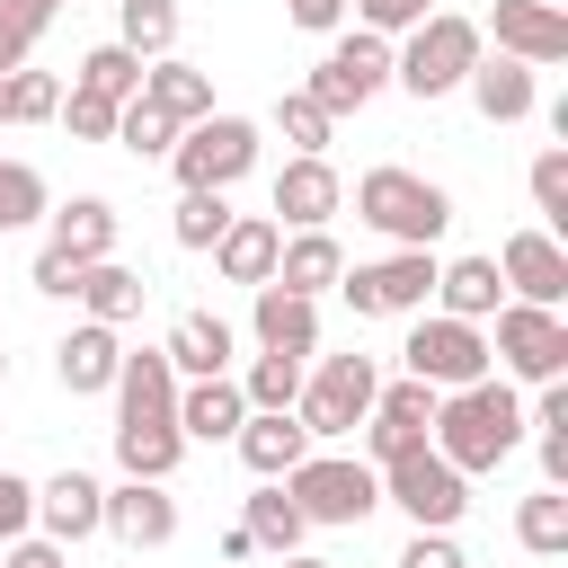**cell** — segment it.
<instances>
[{"instance_id": "277c9868", "label": "cell", "mask_w": 568, "mask_h": 568, "mask_svg": "<svg viewBox=\"0 0 568 568\" xmlns=\"http://www.w3.org/2000/svg\"><path fill=\"white\" fill-rule=\"evenodd\" d=\"M284 497L302 506V524H364L382 506V470L373 462H346V453H302L284 470Z\"/></svg>"}, {"instance_id": "8992f818", "label": "cell", "mask_w": 568, "mask_h": 568, "mask_svg": "<svg viewBox=\"0 0 568 568\" xmlns=\"http://www.w3.org/2000/svg\"><path fill=\"white\" fill-rule=\"evenodd\" d=\"M169 169H178V186H231V178H248L257 169V124L248 115H195L169 142Z\"/></svg>"}, {"instance_id": "8fae6325", "label": "cell", "mask_w": 568, "mask_h": 568, "mask_svg": "<svg viewBox=\"0 0 568 568\" xmlns=\"http://www.w3.org/2000/svg\"><path fill=\"white\" fill-rule=\"evenodd\" d=\"M382 80H390V36L355 27V36H337V44H328V62H320V71L302 80V89H311V98H320L328 115H346V106H364V98H373Z\"/></svg>"}, {"instance_id": "f1b7e54d", "label": "cell", "mask_w": 568, "mask_h": 568, "mask_svg": "<svg viewBox=\"0 0 568 568\" xmlns=\"http://www.w3.org/2000/svg\"><path fill=\"white\" fill-rule=\"evenodd\" d=\"M435 302H444L453 320H488V311L506 302L497 257H453V266H435Z\"/></svg>"}, {"instance_id": "e575fe53", "label": "cell", "mask_w": 568, "mask_h": 568, "mask_svg": "<svg viewBox=\"0 0 568 568\" xmlns=\"http://www.w3.org/2000/svg\"><path fill=\"white\" fill-rule=\"evenodd\" d=\"M115 44H133L142 62L178 53V0H124V36Z\"/></svg>"}, {"instance_id": "74e56055", "label": "cell", "mask_w": 568, "mask_h": 568, "mask_svg": "<svg viewBox=\"0 0 568 568\" xmlns=\"http://www.w3.org/2000/svg\"><path fill=\"white\" fill-rule=\"evenodd\" d=\"M44 213H53L44 178H36L27 160H0V231H27V222H44Z\"/></svg>"}, {"instance_id": "f907efd6", "label": "cell", "mask_w": 568, "mask_h": 568, "mask_svg": "<svg viewBox=\"0 0 568 568\" xmlns=\"http://www.w3.org/2000/svg\"><path fill=\"white\" fill-rule=\"evenodd\" d=\"M346 18V0H293V27H311V36H328Z\"/></svg>"}, {"instance_id": "d6a6232c", "label": "cell", "mask_w": 568, "mask_h": 568, "mask_svg": "<svg viewBox=\"0 0 568 568\" xmlns=\"http://www.w3.org/2000/svg\"><path fill=\"white\" fill-rule=\"evenodd\" d=\"M515 541H524L532 559H559V550H568V497H559V488L524 497V506H515Z\"/></svg>"}, {"instance_id": "7a4b0ae2", "label": "cell", "mask_w": 568, "mask_h": 568, "mask_svg": "<svg viewBox=\"0 0 568 568\" xmlns=\"http://www.w3.org/2000/svg\"><path fill=\"white\" fill-rule=\"evenodd\" d=\"M479 18H453V9H426L417 27H408V44L390 53V80L417 98V106H435V98H453L462 80H470V62H479Z\"/></svg>"}, {"instance_id": "8d00e7d4", "label": "cell", "mask_w": 568, "mask_h": 568, "mask_svg": "<svg viewBox=\"0 0 568 568\" xmlns=\"http://www.w3.org/2000/svg\"><path fill=\"white\" fill-rule=\"evenodd\" d=\"M169 231H178V248H213V240L231 231V204H222V186H186Z\"/></svg>"}, {"instance_id": "d6986e66", "label": "cell", "mask_w": 568, "mask_h": 568, "mask_svg": "<svg viewBox=\"0 0 568 568\" xmlns=\"http://www.w3.org/2000/svg\"><path fill=\"white\" fill-rule=\"evenodd\" d=\"M462 89H470V106H479L488 124H524V115L541 106V89H532V62H515V53H479Z\"/></svg>"}, {"instance_id": "3957f363", "label": "cell", "mask_w": 568, "mask_h": 568, "mask_svg": "<svg viewBox=\"0 0 568 568\" xmlns=\"http://www.w3.org/2000/svg\"><path fill=\"white\" fill-rule=\"evenodd\" d=\"M355 222H373L399 248H435L453 231V195L435 178H417V169H364L355 178Z\"/></svg>"}, {"instance_id": "d4e9b609", "label": "cell", "mask_w": 568, "mask_h": 568, "mask_svg": "<svg viewBox=\"0 0 568 568\" xmlns=\"http://www.w3.org/2000/svg\"><path fill=\"white\" fill-rule=\"evenodd\" d=\"M44 240L62 248V257H115V204L106 195H71V204H53L44 213Z\"/></svg>"}, {"instance_id": "7c38bea8", "label": "cell", "mask_w": 568, "mask_h": 568, "mask_svg": "<svg viewBox=\"0 0 568 568\" xmlns=\"http://www.w3.org/2000/svg\"><path fill=\"white\" fill-rule=\"evenodd\" d=\"M435 399H444V390H426L417 373H408V382H382V390H373V408H364V453H373V470L426 444V426H435Z\"/></svg>"}, {"instance_id": "f6af8a7d", "label": "cell", "mask_w": 568, "mask_h": 568, "mask_svg": "<svg viewBox=\"0 0 568 568\" xmlns=\"http://www.w3.org/2000/svg\"><path fill=\"white\" fill-rule=\"evenodd\" d=\"M346 9H355V27H373V36H408L435 0H346Z\"/></svg>"}, {"instance_id": "60d3db41", "label": "cell", "mask_w": 568, "mask_h": 568, "mask_svg": "<svg viewBox=\"0 0 568 568\" xmlns=\"http://www.w3.org/2000/svg\"><path fill=\"white\" fill-rule=\"evenodd\" d=\"M53 106H62V80H53V71H27V62H18V71H9V124H44Z\"/></svg>"}, {"instance_id": "30bf717a", "label": "cell", "mask_w": 568, "mask_h": 568, "mask_svg": "<svg viewBox=\"0 0 568 568\" xmlns=\"http://www.w3.org/2000/svg\"><path fill=\"white\" fill-rule=\"evenodd\" d=\"M515 382H559L568 373V320L541 302H497V346H488Z\"/></svg>"}, {"instance_id": "44dd1931", "label": "cell", "mask_w": 568, "mask_h": 568, "mask_svg": "<svg viewBox=\"0 0 568 568\" xmlns=\"http://www.w3.org/2000/svg\"><path fill=\"white\" fill-rule=\"evenodd\" d=\"M231 444H240V462H248L257 479H284V470H293V462L311 453V426H302L293 408H248Z\"/></svg>"}, {"instance_id": "5b68a950", "label": "cell", "mask_w": 568, "mask_h": 568, "mask_svg": "<svg viewBox=\"0 0 568 568\" xmlns=\"http://www.w3.org/2000/svg\"><path fill=\"white\" fill-rule=\"evenodd\" d=\"M382 506H399L417 532H453V524H462V506H470V479H462L435 444H417V453L382 462Z\"/></svg>"}, {"instance_id": "ab89813d", "label": "cell", "mask_w": 568, "mask_h": 568, "mask_svg": "<svg viewBox=\"0 0 568 568\" xmlns=\"http://www.w3.org/2000/svg\"><path fill=\"white\" fill-rule=\"evenodd\" d=\"M275 124H284L293 151H328V124H337V115H328L311 89H284V98H275Z\"/></svg>"}, {"instance_id": "e0dca14e", "label": "cell", "mask_w": 568, "mask_h": 568, "mask_svg": "<svg viewBox=\"0 0 568 568\" xmlns=\"http://www.w3.org/2000/svg\"><path fill=\"white\" fill-rule=\"evenodd\" d=\"M98 532H115L124 550L178 541V497H169V479H124V488H106V524H98Z\"/></svg>"}, {"instance_id": "b9f144b4", "label": "cell", "mask_w": 568, "mask_h": 568, "mask_svg": "<svg viewBox=\"0 0 568 568\" xmlns=\"http://www.w3.org/2000/svg\"><path fill=\"white\" fill-rule=\"evenodd\" d=\"M53 115H62L80 142H115V98H98V89H80V80H71V98H62Z\"/></svg>"}, {"instance_id": "ffe728a7", "label": "cell", "mask_w": 568, "mask_h": 568, "mask_svg": "<svg viewBox=\"0 0 568 568\" xmlns=\"http://www.w3.org/2000/svg\"><path fill=\"white\" fill-rule=\"evenodd\" d=\"M275 248H284V222L275 213H231V231L213 240V266H222V284H266L275 275Z\"/></svg>"}, {"instance_id": "ba28073f", "label": "cell", "mask_w": 568, "mask_h": 568, "mask_svg": "<svg viewBox=\"0 0 568 568\" xmlns=\"http://www.w3.org/2000/svg\"><path fill=\"white\" fill-rule=\"evenodd\" d=\"M399 364L426 382V390H462V382H479L488 373V337H479V320H453V311H417V328H408V346H399Z\"/></svg>"}, {"instance_id": "c3c4849f", "label": "cell", "mask_w": 568, "mask_h": 568, "mask_svg": "<svg viewBox=\"0 0 568 568\" xmlns=\"http://www.w3.org/2000/svg\"><path fill=\"white\" fill-rule=\"evenodd\" d=\"M399 568H470V559L453 550V532H417V541L399 550Z\"/></svg>"}, {"instance_id": "681fc988", "label": "cell", "mask_w": 568, "mask_h": 568, "mask_svg": "<svg viewBox=\"0 0 568 568\" xmlns=\"http://www.w3.org/2000/svg\"><path fill=\"white\" fill-rule=\"evenodd\" d=\"M9 568H71V550H62V541H36V532H18V541H9Z\"/></svg>"}, {"instance_id": "4fadbf2b", "label": "cell", "mask_w": 568, "mask_h": 568, "mask_svg": "<svg viewBox=\"0 0 568 568\" xmlns=\"http://www.w3.org/2000/svg\"><path fill=\"white\" fill-rule=\"evenodd\" d=\"M497 275H506V302H541V311L568 302V248L550 231H515L497 248Z\"/></svg>"}, {"instance_id": "6da1fadb", "label": "cell", "mask_w": 568, "mask_h": 568, "mask_svg": "<svg viewBox=\"0 0 568 568\" xmlns=\"http://www.w3.org/2000/svg\"><path fill=\"white\" fill-rule=\"evenodd\" d=\"M426 444H435L462 479H470V470H497V462L524 444V399H515L497 373H479V382H462V390H444V399H435Z\"/></svg>"}, {"instance_id": "83f0119b", "label": "cell", "mask_w": 568, "mask_h": 568, "mask_svg": "<svg viewBox=\"0 0 568 568\" xmlns=\"http://www.w3.org/2000/svg\"><path fill=\"white\" fill-rule=\"evenodd\" d=\"M160 355L178 364V382L231 373V320H213V311H178V328L160 337Z\"/></svg>"}, {"instance_id": "bcb514c9", "label": "cell", "mask_w": 568, "mask_h": 568, "mask_svg": "<svg viewBox=\"0 0 568 568\" xmlns=\"http://www.w3.org/2000/svg\"><path fill=\"white\" fill-rule=\"evenodd\" d=\"M36 293H53V302H71V293H80V257H62V248L44 240V248H36Z\"/></svg>"}, {"instance_id": "ac0fdd59", "label": "cell", "mask_w": 568, "mask_h": 568, "mask_svg": "<svg viewBox=\"0 0 568 568\" xmlns=\"http://www.w3.org/2000/svg\"><path fill=\"white\" fill-rule=\"evenodd\" d=\"M36 524H44V541H89L98 524H106V488L89 479V470H53L44 488H36Z\"/></svg>"}, {"instance_id": "cb8c5ba5", "label": "cell", "mask_w": 568, "mask_h": 568, "mask_svg": "<svg viewBox=\"0 0 568 568\" xmlns=\"http://www.w3.org/2000/svg\"><path fill=\"white\" fill-rule=\"evenodd\" d=\"M142 106H160L169 124H195V115H213V71L160 53V62H142Z\"/></svg>"}, {"instance_id": "9a60e30c", "label": "cell", "mask_w": 568, "mask_h": 568, "mask_svg": "<svg viewBox=\"0 0 568 568\" xmlns=\"http://www.w3.org/2000/svg\"><path fill=\"white\" fill-rule=\"evenodd\" d=\"M479 36H497V53H515L532 71L541 62H568V9H550V0H497Z\"/></svg>"}, {"instance_id": "52a82bcc", "label": "cell", "mask_w": 568, "mask_h": 568, "mask_svg": "<svg viewBox=\"0 0 568 568\" xmlns=\"http://www.w3.org/2000/svg\"><path fill=\"white\" fill-rule=\"evenodd\" d=\"M337 293L355 302V320H408L435 302V248H390L373 266H346Z\"/></svg>"}, {"instance_id": "db71d44e", "label": "cell", "mask_w": 568, "mask_h": 568, "mask_svg": "<svg viewBox=\"0 0 568 568\" xmlns=\"http://www.w3.org/2000/svg\"><path fill=\"white\" fill-rule=\"evenodd\" d=\"M0 124H9V71H0Z\"/></svg>"}, {"instance_id": "1f68e13d", "label": "cell", "mask_w": 568, "mask_h": 568, "mask_svg": "<svg viewBox=\"0 0 568 568\" xmlns=\"http://www.w3.org/2000/svg\"><path fill=\"white\" fill-rule=\"evenodd\" d=\"M240 524H248V541H257V550H275V559H284V550H302V532H311V524H302V506L284 497V479H266V488L248 497V515H240Z\"/></svg>"}, {"instance_id": "816d5d0a", "label": "cell", "mask_w": 568, "mask_h": 568, "mask_svg": "<svg viewBox=\"0 0 568 568\" xmlns=\"http://www.w3.org/2000/svg\"><path fill=\"white\" fill-rule=\"evenodd\" d=\"M275 568H328V559H302V550H284V559H275Z\"/></svg>"}, {"instance_id": "11a10c76", "label": "cell", "mask_w": 568, "mask_h": 568, "mask_svg": "<svg viewBox=\"0 0 568 568\" xmlns=\"http://www.w3.org/2000/svg\"><path fill=\"white\" fill-rule=\"evenodd\" d=\"M0 382H9V355H0Z\"/></svg>"}, {"instance_id": "f35d334b", "label": "cell", "mask_w": 568, "mask_h": 568, "mask_svg": "<svg viewBox=\"0 0 568 568\" xmlns=\"http://www.w3.org/2000/svg\"><path fill=\"white\" fill-rule=\"evenodd\" d=\"M115 142H124L133 160H169V142H178V124H169L160 106H142V98H124V106H115Z\"/></svg>"}, {"instance_id": "f5cc1de1", "label": "cell", "mask_w": 568, "mask_h": 568, "mask_svg": "<svg viewBox=\"0 0 568 568\" xmlns=\"http://www.w3.org/2000/svg\"><path fill=\"white\" fill-rule=\"evenodd\" d=\"M18 9H36V18H44V27H53V9H62V0H18Z\"/></svg>"}, {"instance_id": "5bb4252c", "label": "cell", "mask_w": 568, "mask_h": 568, "mask_svg": "<svg viewBox=\"0 0 568 568\" xmlns=\"http://www.w3.org/2000/svg\"><path fill=\"white\" fill-rule=\"evenodd\" d=\"M115 426H178V364L160 346H133L115 364Z\"/></svg>"}, {"instance_id": "2e32d148", "label": "cell", "mask_w": 568, "mask_h": 568, "mask_svg": "<svg viewBox=\"0 0 568 568\" xmlns=\"http://www.w3.org/2000/svg\"><path fill=\"white\" fill-rule=\"evenodd\" d=\"M337 204H346V186H337L328 151H293V160L275 169V222H293V231H328Z\"/></svg>"}, {"instance_id": "7402d4cb", "label": "cell", "mask_w": 568, "mask_h": 568, "mask_svg": "<svg viewBox=\"0 0 568 568\" xmlns=\"http://www.w3.org/2000/svg\"><path fill=\"white\" fill-rule=\"evenodd\" d=\"M115 364H124V346H115V328H106V320H80V328L53 346V373H62V390H71V399L115 390Z\"/></svg>"}, {"instance_id": "484cf974", "label": "cell", "mask_w": 568, "mask_h": 568, "mask_svg": "<svg viewBox=\"0 0 568 568\" xmlns=\"http://www.w3.org/2000/svg\"><path fill=\"white\" fill-rule=\"evenodd\" d=\"M337 275H346V248H337L328 231H293V240L275 248V275H266V284H284V293H302V302H320Z\"/></svg>"}, {"instance_id": "4dcf8cb0", "label": "cell", "mask_w": 568, "mask_h": 568, "mask_svg": "<svg viewBox=\"0 0 568 568\" xmlns=\"http://www.w3.org/2000/svg\"><path fill=\"white\" fill-rule=\"evenodd\" d=\"M115 462H124V479H169L186 462V435L178 426H115Z\"/></svg>"}, {"instance_id": "ee69618b", "label": "cell", "mask_w": 568, "mask_h": 568, "mask_svg": "<svg viewBox=\"0 0 568 568\" xmlns=\"http://www.w3.org/2000/svg\"><path fill=\"white\" fill-rule=\"evenodd\" d=\"M36 36H44V18L18 9V0H0V71H18V62L36 53Z\"/></svg>"}, {"instance_id": "9c48e42d", "label": "cell", "mask_w": 568, "mask_h": 568, "mask_svg": "<svg viewBox=\"0 0 568 568\" xmlns=\"http://www.w3.org/2000/svg\"><path fill=\"white\" fill-rule=\"evenodd\" d=\"M373 390H382V364H373V355H328L320 373H302L293 417H302L311 435H355L364 408H373Z\"/></svg>"}, {"instance_id": "f546056e", "label": "cell", "mask_w": 568, "mask_h": 568, "mask_svg": "<svg viewBox=\"0 0 568 568\" xmlns=\"http://www.w3.org/2000/svg\"><path fill=\"white\" fill-rule=\"evenodd\" d=\"M142 293H151V284H142L133 266H115V257H89V266H80V293H71V302H89V320L124 328V320L142 311Z\"/></svg>"}, {"instance_id": "7dc6e473", "label": "cell", "mask_w": 568, "mask_h": 568, "mask_svg": "<svg viewBox=\"0 0 568 568\" xmlns=\"http://www.w3.org/2000/svg\"><path fill=\"white\" fill-rule=\"evenodd\" d=\"M27 524H36V488H27L18 470H0V541H18Z\"/></svg>"}, {"instance_id": "603a6c76", "label": "cell", "mask_w": 568, "mask_h": 568, "mask_svg": "<svg viewBox=\"0 0 568 568\" xmlns=\"http://www.w3.org/2000/svg\"><path fill=\"white\" fill-rule=\"evenodd\" d=\"M240 417H248V399H240L231 373L178 382V435H186V444H222V435H240Z\"/></svg>"}, {"instance_id": "836d02e7", "label": "cell", "mask_w": 568, "mask_h": 568, "mask_svg": "<svg viewBox=\"0 0 568 568\" xmlns=\"http://www.w3.org/2000/svg\"><path fill=\"white\" fill-rule=\"evenodd\" d=\"M240 399H248V408H293V399H302V355H275V346H266V355L240 373Z\"/></svg>"}, {"instance_id": "7bdbcfd3", "label": "cell", "mask_w": 568, "mask_h": 568, "mask_svg": "<svg viewBox=\"0 0 568 568\" xmlns=\"http://www.w3.org/2000/svg\"><path fill=\"white\" fill-rule=\"evenodd\" d=\"M532 204H541V222H568V151L559 142L532 160Z\"/></svg>"}, {"instance_id": "d590c367", "label": "cell", "mask_w": 568, "mask_h": 568, "mask_svg": "<svg viewBox=\"0 0 568 568\" xmlns=\"http://www.w3.org/2000/svg\"><path fill=\"white\" fill-rule=\"evenodd\" d=\"M80 89H98V98H115V106L142 98V53H133V44H98V53L80 62Z\"/></svg>"}, {"instance_id": "4316f807", "label": "cell", "mask_w": 568, "mask_h": 568, "mask_svg": "<svg viewBox=\"0 0 568 568\" xmlns=\"http://www.w3.org/2000/svg\"><path fill=\"white\" fill-rule=\"evenodd\" d=\"M248 328H257V346H275V355H311V346H320V302H302V293H284V284H257Z\"/></svg>"}]
</instances>
